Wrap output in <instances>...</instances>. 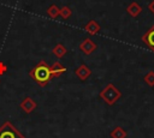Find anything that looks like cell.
<instances>
[{
    "label": "cell",
    "instance_id": "cell-1",
    "mask_svg": "<svg viewBox=\"0 0 154 138\" xmlns=\"http://www.w3.org/2000/svg\"><path fill=\"white\" fill-rule=\"evenodd\" d=\"M29 76L41 88H45L53 78L51 68H49V66L47 65V62L45 60H41L32 70H30L29 71Z\"/></svg>",
    "mask_w": 154,
    "mask_h": 138
},
{
    "label": "cell",
    "instance_id": "cell-2",
    "mask_svg": "<svg viewBox=\"0 0 154 138\" xmlns=\"http://www.w3.org/2000/svg\"><path fill=\"white\" fill-rule=\"evenodd\" d=\"M99 96H100V98H101L105 103H107L108 106H113V104L122 97V92H120V90H119L114 84L108 83V84L100 91Z\"/></svg>",
    "mask_w": 154,
    "mask_h": 138
},
{
    "label": "cell",
    "instance_id": "cell-3",
    "mask_svg": "<svg viewBox=\"0 0 154 138\" xmlns=\"http://www.w3.org/2000/svg\"><path fill=\"white\" fill-rule=\"evenodd\" d=\"M0 138H25V136L19 132L11 121H5L0 126Z\"/></svg>",
    "mask_w": 154,
    "mask_h": 138
},
{
    "label": "cell",
    "instance_id": "cell-4",
    "mask_svg": "<svg viewBox=\"0 0 154 138\" xmlns=\"http://www.w3.org/2000/svg\"><path fill=\"white\" fill-rule=\"evenodd\" d=\"M78 48H79V50H81L83 54L90 55V54H93V53L97 49V44H96L91 38L88 37V38H84V40L79 43Z\"/></svg>",
    "mask_w": 154,
    "mask_h": 138
},
{
    "label": "cell",
    "instance_id": "cell-5",
    "mask_svg": "<svg viewBox=\"0 0 154 138\" xmlns=\"http://www.w3.org/2000/svg\"><path fill=\"white\" fill-rule=\"evenodd\" d=\"M19 107L22 108V110H23L24 113L30 114V113H32V112L36 109L37 103L35 102L34 98H31L30 96H26V97H24V100L19 103Z\"/></svg>",
    "mask_w": 154,
    "mask_h": 138
},
{
    "label": "cell",
    "instance_id": "cell-6",
    "mask_svg": "<svg viewBox=\"0 0 154 138\" xmlns=\"http://www.w3.org/2000/svg\"><path fill=\"white\" fill-rule=\"evenodd\" d=\"M75 74L77 76V78L82 82L87 80L90 76H91V70L89 66H87L85 64H81L76 70H75Z\"/></svg>",
    "mask_w": 154,
    "mask_h": 138
},
{
    "label": "cell",
    "instance_id": "cell-7",
    "mask_svg": "<svg viewBox=\"0 0 154 138\" xmlns=\"http://www.w3.org/2000/svg\"><path fill=\"white\" fill-rule=\"evenodd\" d=\"M142 42L152 50L154 52V24L146 31V34L142 36Z\"/></svg>",
    "mask_w": 154,
    "mask_h": 138
},
{
    "label": "cell",
    "instance_id": "cell-8",
    "mask_svg": "<svg viewBox=\"0 0 154 138\" xmlns=\"http://www.w3.org/2000/svg\"><path fill=\"white\" fill-rule=\"evenodd\" d=\"M84 30H85L89 35H96V34L101 30V26H100V24H99L96 20L90 19V20L84 25Z\"/></svg>",
    "mask_w": 154,
    "mask_h": 138
},
{
    "label": "cell",
    "instance_id": "cell-9",
    "mask_svg": "<svg viewBox=\"0 0 154 138\" xmlns=\"http://www.w3.org/2000/svg\"><path fill=\"white\" fill-rule=\"evenodd\" d=\"M126 12H128V14H129L130 17L136 18V17H138V16H140V13L142 12V7L140 6V4H138V2L132 1V2L126 7Z\"/></svg>",
    "mask_w": 154,
    "mask_h": 138
},
{
    "label": "cell",
    "instance_id": "cell-10",
    "mask_svg": "<svg viewBox=\"0 0 154 138\" xmlns=\"http://www.w3.org/2000/svg\"><path fill=\"white\" fill-rule=\"evenodd\" d=\"M49 68H51V72H52L53 78H58V77H60V76L66 71V67H65V66H63L59 61L53 62V64L49 66Z\"/></svg>",
    "mask_w": 154,
    "mask_h": 138
},
{
    "label": "cell",
    "instance_id": "cell-11",
    "mask_svg": "<svg viewBox=\"0 0 154 138\" xmlns=\"http://www.w3.org/2000/svg\"><path fill=\"white\" fill-rule=\"evenodd\" d=\"M66 53H67V48H66L63 43H58V44H55L54 48L52 49V54H53L55 58H58V59L64 58V56L66 55Z\"/></svg>",
    "mask_w": 154,
    "mask_h": 138
},
{
    "label": "cell",
    "instance_id": "cell-12",
    "mask_svg": "<svg viewBox=\"0 0 154 138\" xmlns=\"http://www.w3.org/2000/svg\"><path fill=\"white\" fill-rule=\"evenodd\" d=\"M109 136H111V138H126L128 133H126V131H125L123 127L116 126V127L111 131Z\"/></svg>",
    "mask_w": 154,
    "mask_h": 138
},
{
    "label": "cell",
    "instance_id": "cell-13",
    "mask_svg": "<svg viewBox=\"0 0 154 138\" xmlns=\"http://www.w3.org/2000/svg\"><path fill=\"white\" fill-rule=\"evenodd\" d=\"M47 16L49 17V18H52V19H55V18H58L59 16H60V7H58L55 4H52L48 8H47Z\"/></svg>",
    "mask_w": 154,
    "mask_h": 138
},
{
    "label": "cell",
    "instance_id": "cell-14",
    "mask_svg": "<svg viewBox=\"0 0 154 138\" xmlns=\"http://www.w3.org/2000/svg\"><path fill=\"white\" fill-rule=\"evenodd\" d=\"M72 16V11H71V8L69 7V6H63V7H60V17L63 18V19H69L70 17Z\"/></svg>",
    "mask_w": 154,
    "mask_h": 138
},
{
    "label": "cell",
    "instance_id": "cell-15",
    "mask_svg": "<svg viewBox=\"0 0 154 138\" xmlns=\"http://www.w3.org/2000/svg\"><path fill=\"white\" fill-rule=\"evenodd\" d=\"M143 80L146 82L147 85L149 86H154V71H149L144 77H143Z\"/></svg>",
    "mask_w": 154,
    "mask_h": 138
},
{
    "label": "cell",
    "instance_id": "cell-16",
    "mask_svg": "<svg viewBox=\"0 0 154 138\" xmlns=\"http://www.w3.org/2000/svg\"><path fill=\"white\" fill-rule=\"evenodd\" d=\"M7 72V66L4 61H0V77Z\"/></svg>",
    "mask_w": 154,
    "mask_h": 138
},
{
    "label": "cell",
    "instance_id": "cell-17",
    "mask_svg": "<svg viewBox=\"0 0 154 138\" xmlns=\"http://www.w3.org/2000/svg\"><path fill=\"white\" fill-rule=\"evenodd\" d=\"M148 10L154 14V0H152V1L149 2V5H148Z\"/></svg>",
    "mask_w": 154,
    "mask_h": 138
}]
</instances>
